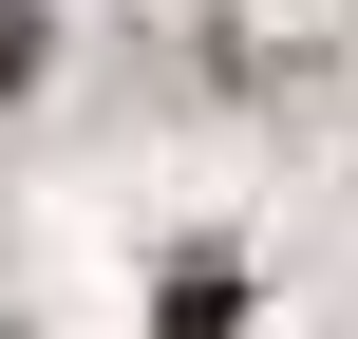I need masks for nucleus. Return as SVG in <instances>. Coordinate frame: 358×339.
<instances>
[{
  "label": "nucleus",
  "instance_id": "f257e3e1",
  "mask_svg": "<svg viewBox=\"0 0 358 339\" xmlns=\"http://www.w3.org/2000/svg\"><path fill=\"white\" fill-rule=\"evenodd\" d=\"M170 339H245V302H227V283L189 264V283H170Z\"/></svg>",
  "mask_w": 358,
  "mask_h": 339
},
{
  "label": "nucleus",
  "instance_id": "f03ea898",
  "mask_svg": "<svg viewBox=\"0 0 358 339\" xmlns=\"http://www.w3.org/2000/svg\"><path fill=\"white\" fill-rule=\"evenodd\" d=\"M19 75H38V19H19V0H0V94H19Z\"/></svg>",
  "mask_w": 358,
  "mask_h": 339
}]
</instances>
